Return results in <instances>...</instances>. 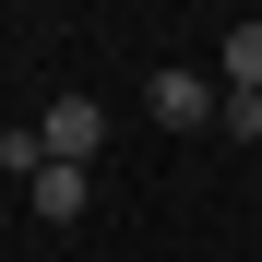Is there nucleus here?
<instances>
[{"label": "nucleus", "mask_w": 262, "mask_h": 262, "mask_svg": "<svg viewBox=\"0 0 262 262\" xmlns=\"http://www.w3.org/2000/svg\"><path fill=\"white\" fill-rule=\"evenodd\" d=\"M214 96H227V83L191 72V60H155V83H143V107H155L167 131H214Z\"/></svg>", "instance_id": "f257e3e1"}, {"label": "nucleus", "mask_w": 262, "mask_h": 262, "mask_svg": "<svg viewBox=\"0 0 262 262\" xmlns=\"http://www.w3.org/2000/svg\"><path fill=\"white\" fill-rule=\"evenodd\" d=\"M36 143H48V167H96V143H107V107H96V96H60L48 119H36Z\"/></svg>", "instance_id": "f03ea898"}, {"label": "nucleus", "mask_w": 262, "mask_h": 262, "mask_svg": "<svg viewBox=\"0 0 262 262\" xmlns=\"http://www.w3.org/2000/svg\"><path fill=\"white\" fill-rule=\"evenodd\" d=\"M24 203H36V227H83L96 179H83V167H36V179H24Z\"/></svg>", "instance_id": "7ed1b4c3"}, {"label": "nucleus", "mask_w": 262, "mask_h": 262, "mask_svg": "<svg viewBox=\"0 0 262 262\" xmlns=\"http://www.w3.org/2000/svg\"><path fill=\"white\" fill-rule=\"evenodd\" d=\"M214 83H227V96H262V24H227V48H214Z\"/></svg>", "instance_id": "20e7f679"}, {"label": "nucleus", "mask_w": 262, "mask_h": 262, "mask_svg": "<svg viewBox=\"0 0 262 262\" xmlns=\"http://www.w3.org/2000/svg\"><path fill=\"white\" fill-rule=\"evenodd\" d=\"M214 131L227 143H262V96H214Z\"/></svg>", "instance_id": "39448f33"}]
</instances>
